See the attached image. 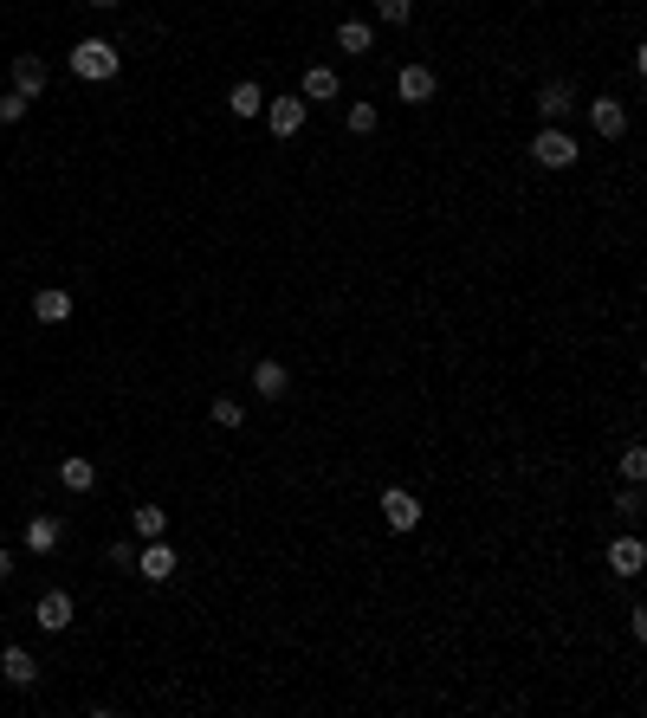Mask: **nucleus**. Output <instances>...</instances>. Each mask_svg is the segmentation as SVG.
<instances>
[{
  "label": "nucleus",
  "instance_id": "nucleus-23",
  "mask_svg": "<svg viewBox=\"0 0 647 718\" xmlns=\"http://www.w3.org/2000/svg\"><path fill=\"white\" fill-rule=\"evenodd\" d=\"M376 20H389V26H408V20H415V0H376Z\"/></svg>",
  "mask_w": 647,
  "mask_h": 718
},
{
  "label": "nucleus",
  "instance_id": "nucleus-24",
  "mask_svg": "<svg viewBox=\"0 0 647 718\" xmlns=\"http://www.w3.org/2000/svg\"><path fill=\"white\" fill-rule=\"evenodd\" d=\"M622 479H635V486L647 479V447H628L622 453Z\"/></svg>",
  "mask_w": 647,
  "mask_h": 718
},
{
  "label": "nucleus",
  "instance_id": "nucleus-9",
  "mask_svg": "<svg viewBox=\"0 0 647 718\" xmlns=\"http://www.w3.org/2000/svg\"><path fill=\"white\" fill-rule=\"evenodd\" d=\"M434 91H440V78L428 72V65H402V78H395V98L402 104H428Z\"/></svg>",
  "mask_w": 647,
  "mask_h": 718
},
{
  "label": "nucleus",
  "instance_id": "nucleus-14",
  "mask_svg": "<svg viewBox=\"0 0 647 718\" xmlns=\"http://www.w3.org/2000/svg\"><path fill=\"white\" fill-rule=\"evenodd\" d=\"M570 110H576V91L563 85V78H557V85H544V91H538V117H544V123H563Z\"/></svg>",
  "mask_w": 647,
  "mask_h": 718
},
{
  "label": "nucleus",
  "instance_id": "nucleus-6",
  "mask_svg": "<svg viewBox=\"0 0 647 718\" xmlns=\"http://www.w3.org/2000/svg\"><path fill=\"white\" fill-rule=\"evenodd\" d=\"M33 615H39V634H65V628H72V615H78V609H72V596H65V589H46Z\"/></svg>",
  "mask_w": 647,
  "mask_h": 718
},
{
  "label": "nucleus",
  "instance_id": "nucleus-8",
  "mask_svg": "<svg viewBox=\"0 0 647 718\" xmlns=\"http://www.w3.org/2000/svg\"><path fill=\"white\" fill-rule=\"evenodd\" d=\"M0 680L26 693V686H39V660L26 654V647H0Z\"/></svg>",
  "mask_w": 647,
  "mask_h": 718
},
{
  "label": "nucleus",
  "instance_id": "nucleus-28",
  "mask_svg": "<svg viewBox=\"0 0 647 718\" xmlns=\"http://www.w3.org/2000/svg\"><path fill=\"white\" fill-rule=\"evenodd\" d=\"M628 634H635V641H647V609H641V602L628 609Z\"/></svg>",
  "mask_w": 647,
  "mask_h": 718
},
{
  "label": "nucleus",
  "instance_id": "nucleus-29",
  "mask_svg": "<svg viewBox=\"0 0 647 718\" xmlns=\"http://www.w3.org/2000/svg\"><path fill=\"white\" fill-rule=\"evenodd\" d=\"M0 576H13V550H0Z\"/></svg>",
  "mask_w": 647,
  "mask_h": 718
},
{
  "label": "nucleus",
  "instance_id": "nucleus-25",
  "mask_svg": "<svg viewBox=\"0 0 647 718\" xmlns=\"http://www.w3.org/2000/svg\"><path fill=\"white\" fill-rule=\"evenodd\" d=\"M615 512H622V518H641V486H635V479L615 492Z\"/></svg>",
  "mask_w": 647,
  "mask_h": 718
},
{
  "label": "nucleus",
  "instance_id": "nucleus-7",
  "mask_svg": "<svg viewBox=\"0 0 647 718\" xmlns=\"http://www.w3.org/2000/svg\"><path fill=\"white\" fill-rule=\"evenodd\" d=\"M589 130H596L602 143H615V136H628V104H615V98H596V104H589Z\"/></svg>",
  "mask_w": 647,
  "mask_h": 718
},
{
  "label": "nucleus",
  "instance_id": "nucleus-1",
  "mask_svg": "<svg viewBox=\"0 0 647 718\" xmlns=\"http://www.w3.org/2000/svg\"><path fill=\"white\" fill-rule=\"evenodd\" d=\"M72 78H85V85H104V78H117V65H123V52L110 46V39H78L72 46Z\"/></svg>",
  "mask_w": 647,
  "mask_h": 718
},
{
  "label": "nucleus",
  "instance_id": "nucleus-19",
  "mask_svg": "<svg viewBox=\"0 0 647 718\" xmlns=\"http://www.w3.org/2000/svg\"><path fill=\"white\" fill-rule=\"evenodd\" d=\"M337 46L343 52H369V46H376V26H369V20H343L337 26Z\"/></svg>",
  "mask_w": 647,
  "mask_h": 718
},
{
  "label": "nucleus",
  "instance_id": "nucleus-11",
  "mask_svg": "<svg viewBox=\"0 0 647 718\" xmlns=\"http://www.w3.org/2000/svg\"><path fill=\"white\" fill-rule=\"evenodd\" d=\"M46 59H33V52H20V59H13V91H20V98H39V91H46Z\"/></svg>",
  "mask_w": 647,
  "mask_h": 718
},
{
  "label": "nucleus",
  "instance_id": "nucleus-16",
  "mask_svg": "<svg viewBox=\"0 0 647 718\" xmlns=\"http://www.w3.org/2000/svg\"><path fill=\"white\" fill-rule=\"evenodd\" d=\"M253 389L266 395V402H279V395L292 389V369L285 363H253Z\"/></svg>",
  "mask_w": 647,
  "mask_h": 718
},
{
  "label": "nucleus",
  "instance_id": "nucleus-3",
  "mask_svg": "<svg viewBox=\"0 0 647 718\" xmlns=\"http://www.w3.org/2000/svg\"><path fill=\"white\" fill-rule=\"evenodd\" d=\"M305 110H311V104L292 91V98H266V110H259V117H266V130L279 136V143H292V136L305 130Z\"/></svg>",
  "mask_w": 647,
  "mask_h": 718
},
{
  "label": "nucleus",
  "instance_id": "nucleus-27",
  "mask_svg": "<svg viewBox=\"0 0 647 718\" xmlns=\"http://www.w3.org/2000/svg\"><path fill=\"white\" fill-rule=\"evenodd\" d=\"M104 557H110V563H117V570H130V563H136V544H123V537H117V544H110V550H104Z\"/></svg>",
  "mask_w": 647,
  "mask_h": 718
},
{
  "label": "nucleus",
  "instance_id": "nucleus-17",
  "mask_svg": "<svg viewBox=\"0 0 647 718\" xmlns=\"http://www.w3.org/2000/svg\"><path fill=\"white\" fill-rule=\"evenodd\" d=\"M33 317L39 324H65V317H72V298H65L59 285H46V292H33Z\"/></svg>",
  "mask_w": 647,
  "mask_h": 718
},
{
  "label": "nucleus",
  "instance_id": "nucleus-15",
  "mask_svg": "<svg viewBox=\"0 0 647 718\" xmlns=\"http://www.w3.org/2000/svg\"><path fill=\"white\" fill-rule=\"evenodd\" d=\"M227 110H233V117H240V123H253L259 110H266V91H259L253 78H240V85L227 91Z\"/></svg>",
  "mask_w": 647,
  "mask_h": 718
},
{
  "label": "nucleus",
  "instance_id": "nucleus-30",
  "mask_svg": "<svg viewBox=\"0 0 647 718\" xmlns=\"http://www.w3.org/2000/svg\"><path fill=\"white\" fill-rule=\"evenodd\" d=\"M85 7H98V13H110V7H123V0H85Z\"/></svg>",
  "mask_w": 647,
  "mask_h": 718
},
{
  "label": "nucleus",
  "instance_id": "nucleus-20",
  "mask_svg": "<svg viewBox=\"0 0 647 718\" xmlns=\"http://www.w3.org/2000/svg\"><path fill=\"white\" fill-rule=\"evenodd\" d=\"M130 524H136V537L149 544V537H162V531H169V512H162V505H136Z\"/></svg>",
  "mask_w": 647,
  "mask_h": 718
},
{
  "label": "nucleus",
  "instance_id": "nucleus-5",
  "mask_svg": "<svg viewBox=\"0 0 647 718\" xmlns=\"http://www.w3.org/2000/svg\"><path fill=\"white\" fill-rule=\"evenodd\" d=\"M382 524H389V531H421V499H415V492H408V486H389V492H382Z\"/></svg>",
  "mask_w": 647,
  "mask_h": 718
},
{
  "label": "nucleus",
  "instance_id": "nucleus-21",
  "mask_svg": "<svg viewBox=\"0 0 647 718\" xmlns=\"http://www.w3.org/2000/svg\"><path fill=\"white\" fill-rule=\"evenodd\" d=\"M208 421H214V427H227V434H233V427H246V408L233 402V395H220V402L208 408Z\"/></svg>",
  "mask_w": 647,
  "mask_h": 718
},
{
  "label": "nucleus",
  "instance_id": "nucleus-12",
  "mask_svg": "<svg viewBox=\"0 0 647 718\" xmlns=\"http://www.w3.org/2000/svg\"><path fill=\"white\" fill-rule=\"evenodd\" d=\"M59 486L85 499V492H98V466H91L85 453H72V460H59Z\"/></svg>",
  "mask_w": 647,
  "mask_h": 718
},
{
  "label": "nucleus",
  "instance_id": "nucleus-10",
  "mask_svg": "<svg viewBox=\"0 0 647 718\" xmlns=\"http://www.w3.org/2000/svg\"><path fill=\"white\" fill-rule=\"evenodd\" d=\"M20 537H26V550H33V557H52L65 531H59V518H52V512H39V518H26V531H20Z\"/></svg>",
  "mask_w": 647,
  "mask_h": 718
},
{
  "label": "nucleus",
  "instance_id": "nucleus-4",
  "mask_svg": "<svg viewBox=\"0 0 647 718\" xmlns=\"http://www.w3.org/2000/svg\"><path fill=\"white\" fill-rule=\"evenodd\" d=\"M143 583H169L175 570H182V557H175V544H162V537H149L143 550H136V563H130Z\"/></svg>",
  "mask_w": 647,
  "mask_h": 718
},
{
  "label": "nucleus",
  "instance_id": "nucleus-26",
  "mask_svg": "<svg viewBox=\"0 0 647 718\" xmlns=\"http://www.w3.org/2000/svg\"><path fill=\"white\" fill-rule=\"evenodd\" d=\"M26 104H33V98H20V91H7V98H0V123H20V117H26Z\"/></svg>",
  "mask_w": 647,
  "mask_h": 718
},
{
  "label": "nucleus",
  "instance_id": "nucleus-2",
  "mask_svg": "<svg viewBox=\"0 0 647 718\" xmlns=\"http://www.w3.org/2000/svg\"><path fill=\"white\" fill-rule=\"evenodd\" d=\"M576 156H583V149H576V136L563 130V123H544V130L531 136V162H538V169H576Z\"/></svg>",
  "mask_w": 647,
  "mask_h": 718
},
{
  "label": "nucleus",
  "instance_id": "nucleus-13",
  "mask_svg": "<svg viewBox=\"0 0 647 718\" xmlns=\"http://www.w3.org/2000/svg\"><path fill=\"white\" fill-rule=\"evenodd\" d=\"M641 563H647V544H641V537H615V544H609V570H615V576H641Z\"/></svg>",
  "mask_w": 647,
  "mask_h": 718
},
{
  "label": "nucleus",
  "instance_id": "nucleus-18",
  "mask_svg": "<svg viewBox=\"0 0 647 718\" xmlns=\"http://www.w3.org/2000/svg\"><path fill=\"white\" fill-rule=\"evenodd\" d=\"M298 91H305V104H330L337 98V72H330V65H305V85Z\"/></svg>",
  "mask_w": 647,
  "mask_h": 718
},
{
  "label": "nucleus",
  "instance_id": "nucleus-22",
  "mask_svg": "<svg viewBox=\"0 0 647 718\" xmlns=\"http://www.w3.org/2000/svg\"><path fill=\"white\" fill-rule=\"evenodd\" d=\"M376 123H382L376 104H350V136H376Z\"/></svg>",
  "mask_w": 647,
  "mask_h": 718
}]
</instances>
